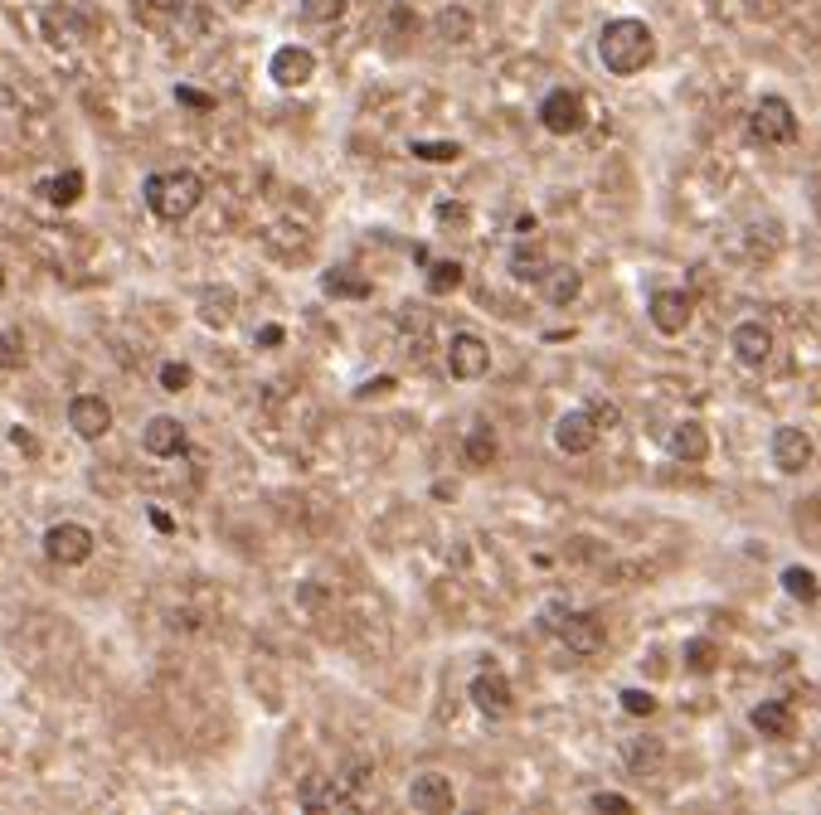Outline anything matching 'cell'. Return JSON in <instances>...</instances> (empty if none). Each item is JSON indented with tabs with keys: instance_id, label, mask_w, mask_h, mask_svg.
<instances>
[{
	"instance_id": "1",
	"label": "cell",
	"mask_w": 821,
	"mask_h": 815,
	"mask_svg": "<svg viewBox=\"0 0 821 815\" xmlns=\"http://www.w3.org/2000/svg\"><path fill=\"white\" fill-rule=\"evenodd\" d=\"M598 59L608 73L632 78V73H642L651 59H657V35H651L642 20H612V25H602V35H598Z\"/></svg>"
},
{
	"instance_id": "2",
	"label": "cell",
	"mask_w": 821,
	"mask_h": 815,
	"mask_svg": "<svg viewBox=\"0 0 821 815\" xmlns=\"http://www.w3.org/2000/svg\"><path fill=\"white\" fill-rule=\"evenodd\" d=\"M147 209L156 218H165V224H181L185 214H195L204 200V185L195 171H156L147 180Z\"/></svg>"
},
{
	"instance_id": "3",
	"label": "cell",
	"mask_w": 821,
	"mask_h": 815,
	"mask_svg": "<svg viewBox=\"0 0 821 815\" xmlns=\"http://www.w3.org/2000/svg\"><path fill=\"white\" fill-rule=\"evenodd\" d=\"M748 136L763 146H787L797 141V117L783 98H763L754 112H748Z\"/></svg>"
},
{
	"instance_id": "4",
	"label": "cell",
	"mask_w": 821,
	"mask_h": 815,
	"mask_svg": "<svg viewBox=\"0 0 821 815\" xmlns=\"http://www.w3.org/2000/svg\"><path fill=\"white\" fill-rule=\"evenodd\" d=\"M539 122H545V131H555V136H579L588 127V102L579 98L574 88H555L545 102H539Z\"/></svg>"
},
{
	"instance_id": "5",
	"label": "cell",
	"mask_w": 821,
	"mask_h": 815,
	"mask_svg": "<svg viewBox=\"0 0 821 815\" xmlns=\"http://www.w3.org/2000/svg\"><path fill=\"white\" fill-rule=\"evenodd\" d=\"M492 369V350H486L482 336H472V330H457L448 340V374L452 379H482V374Z\"/></svg>"
},
{
	"instance_id": "6",
	"label": "cell",
	"mask_w": 821,
	"mask_h": 815,
	"mask_svg": "<svg viewBox=\"0 0 821 815\" xmlns=\"http://www.w3.org/2000/svg\"><path fill=\"white\" fill-rule=\"evenodd\" d=\"M45 553L54 563H64V568H74V563H88L92 559V529L88 525H74V519H64V525H54L45 535Z\"/></svg>"
},
{
	"instance_id": "7",
	"label": "cell",
	"mask_w": 821,
	"mask_h": 815,
	"mask_svg": "<svg viewBox=\"0 0 821 815\" xmlns=\"http://www.w3.org/2000/svg\"><path fill=\"white\" fill-rule=\"evenodd\" d=\"M598 417L588 413V408H574V413H564L555 423V442H559V452H569V456H584V452H594L598 447Z\"/></svg>"
},
{
	"instance_id": "8",
	"label": "cell",
	"mask_w": 821,
	"mask_h": 815,
	"mask_svg": "<svg viewBox=\"0 0 821 815\" xmlns=\"http://www.w3.org/2000/svg\"><path fill=\"white\" fill-rule=\"evenodd\" d=\"M69 427H74L83 442H98V437H108L112 432L108 399H98V393H78V399L69 403Z\"/></svg>"
},
{
	"instance_id": "9",
	"label": "cell",
	"mask_w": 821,
	"mask_h": 815,
	"mask_svg": "<svg viewBox=\"0 0 821 815\" xmlns=\"http://www.w3.org/2000/svg\"><path fill=\"white\" fill-rule=\"evenodd\" d=\"M467 694H472V704L482 709L486 718H506L511 714V704H515V689H511V679H506L501 670H482L472 679V689H467Z\"/></svg>"
},
{
	"instance_id": "10",
	"label": "cell",
	"mask_w": 821,
	"mask_h": 815,
	"mask_svg": "<svg viewBox=\"0 0 821 815\" xmlns=\"http://www.w3.org/2000/svg\"><path fill=\"white\" fill-rule=\"evenodd\" d=\"M773 466L787 476L807 472V466H812V437H807L803 427H778L773 432Z\"/></svg>"
},
{
	"instance_id": "11",
	"label": "cell",
	"mask_w": 821,
	"mask_h": 815,
	"mask_svg": "<svg viewBox=\"0 0 821 815\" xmlns=\"http://www.w3.org/2000/svg\"><path fill=\"white\" fill-rule=\"evenodd\" d=\"M555 631H559V641H564L574 655H598L602 651V622H598L594 612H569Z\"/></svg>"
},
{
	"instance_id": "12",
	"label": "cell",
	"mask_w": 821,
	"mask_h": 815,
	"mask_svg": "<svg viewBox=\"0 0 821 815\" xmlns=\"http://www.w3.org/2000/svg\"><path fill=\"white\" fill-rule=\"evenodd\" d=\"M647 316H651V326H657L661 336H681V330L691 326L695 306H691V297H685V291H657V297H651V306H647Z\"/></svg>"
},
{
	"instance_id": "13",
	"label": "cell",
	"mask_w": 821,
	"mask_h": 815,
	"mask_svg": "<svg viewBox=\"0 0 821 815\" xmlns=\"http://www.w3.org/2000/svg\"><path fill=\"white\" fill-rule=\"evenodd\" d=\"M273 83L277 88H301V83H311V73H316V59H311V49L301 45H283L273 54Z\"/></svg>"
},
{
	"instance_id": "14",
	"label": "cell",
	"mask_w": 821,
	"mask_h": 815,
	"mask_svg": "<svg viewBox=\"0 0 821 815\" xmlns=\"http://www.w3.org/2000/svg\"><path fill=\"white\" fill-rule=\"evenodd\" d=\"M730 350L739 354V364H748V369H758V364L773 354V336H768L763 321H744V326H734L730 336Z\"/></svg>"
},
{
	"instance_id": "15",
	"label": "cell",
	"mask_w": 821,
	"mask_h": 815,
	"mask_svg": "<svg viewBox=\"0 0 821 815\" xmlns=\"http://www.w3.org/2000/svg\"><path fill=\"white\" fill-rule=\"evenodd\" d=\"M141 447H147L151 456H181L185 452V427L181 417H151L147 427H141Z\"/></svg>"
},
{
	"instance_id": "16",
	"label": "cell",
	"mask_w": 821,
	"mask_h": 815,
	"mask_svg": "<svg viewBox=\"0 0 821 815\" xmlns=\"http://www.w3.org/2000/svg\"><path fill=\"white\" fill-rule=\"evenodd\" d=\"M409 801H413V811H423V815H443V811H452V781H448V777H438V772H428V777H413Z\"/></svg>"
},
{
	"instance_id": "17",
	"label": "cell",
	"mask_w": 821,
	"mask_h": 815,
	"mask_svg": "<svg viewBox=\"0 0 821 815\" xmlns=\"http://www.w3.org/2000/svg\"><path fill=\"white\" fill-rule=\"evenodd\" d=\"M748 724H754L763 738H793L797 718H793V704H783V699H768V704H758L754 714H748Z\"/></svg>"
},
{
	"instance_id": "18",
	"label": "cell",
	"mask_w": 821,
	"mask_h": 815,
	"mask_svg": "<svg viewBox=\"0 0 821 815\" xmlns=\"http://www.w3.org/2000/svg\"><path fill=\"white\" fill-rule=\"evenodd\" d=\"M667 447H671L675 462H705V456H710V437H705L700 423H675Z\"/></svg>"
},
{
	"instance_id": "19",
	"label": "cell",
	"mask_w": 821,
	"mask_h": 815,
	"mask_svg": "<svg viewBox=\"0 0 821 815\" xmlns=\"http://www.w3.org/2000/svg\"><path fill=\"white\" fill-rule=\"evenodd\" d=\"M539 281H545V297L555 301V306H569V301L584 291V272L579 267H549Z\"/></svg>"
},
{
	"instance_id": "20",
	"label": "cell",
	"mask_w": 821,
	"mask_h": 815,
	"mask_svg": "<svg viewBox=\"0 0 821 815\" xmlns=\"http://www.w3.org/2000/svg\"><path fill=\"white\" fill-rule=\"evenodd\" d=\"M83 171H64V175H54V180H45L39 185V195H45L49 204H59V209H69V204H78L83 200Z\"/></svg>"
},
{
	"instance_id": "21",
	"label": "cell",
	"mask_w": 821,
	"mask_h": 815,
	"mask_svg": "<svg viewBox=\"0 0 821 815\" xmlns=\"http://www.w3.org/2000/svg\"><path fill=\"white\" fill-rule=\"evenodd\" d=\"M234 306H238V297L228 287H210L200 297V316H204V326H228L234 321Z\"/></svg>"
},
{
	"instance_id": "22",
	"label": "cell",
	"mask_w": 821,
	"mask_h": 815,
	"mask_svg": "<svg viewBox=\"0 0 821 815\" xmlns=\"http://www.w3.org/2000/svg\"><path fill=\"white\" fill-rule=\"evenodd\" d=\"M472 29H476V20H472V10H467V5L438 10V35L448 39V45H467V39H472Z\"/></svg>"
},
{
	"instance_id": "23",
	"label": "cell",
	"mask_w": 821,
	"mask_h": 815,
	"mask_svg": "<svg viewBox=\"0 0 821 815\" xmlns=\"http://www.w3.org/2000/svg\"><path fill=\"white\" fill-rule=\"evenodd\" d=\"M301 806H307V811H336V806H350V791L346 787H340V781H336V787H326V781H307V791H301Z\"/></svg>"
},
{
	"instance_id": "24",
	"label": "cell",
	"mask_w": 821,
	"mask_h": 815,
	"mask_svg": "<svg viewBox=\"0 0 821 815\" xmlns=\"http://www.w3.org/2000/svg\"><path fill=\"white\" fill-rule=\"evenodd\" d=\"M511 272H515V277H521V281H539V277H545V272H549L545 248H539V243H525V238H521V248H515V253H511Z\"/></svg>"
},
{
	"instance_id": "25",
	"label": "cell",
	"mask_w": 821,
	"mask_h": 815,
	"mask_svg": "<svg viewBox=\"0 0 821 815\" xmlns=\"http://www.w3.org/2000/svg\"><path fill=\"white\" fill-rule=\"evenodd\" d=\"M321 287H326V297H370V277H356V272L350 267H340V272H326V277H321Z\"/></svg>"
},
{
	"instance_id": "26",
	"label": "cell",
	"mask_w": 821,
	"mask_h": 815,
	"mask_svg": "<svg viewBox=\"0 0 821 815\" xmlns=\"http://www.w3.org/2000/svg\"><path fill=\"white\" fill-rule=\"evenodd\" d=\"M462 456H467V466H492L496 462V432L492 427H472L467 442H462Z\"/></svg>"
},
{
	"instance_id": "27",
	"label": "cell",
	"mask_w": 821,
	"mask_h": 815,
	"mask_svg": "<svg viewBox=\"0 0 821 815\" xmlns=\"http://www.w3.org/2000/svg\"><path fill=\"white\" fill-rule=\"evenodd\" d=\"M681 661H685V670L691 675H710L714 665H720V645L714 641H685Z\"/></svg>"
},
{
	"instance_id": "28",
	"label": "cell",
	"mask_w": 821,
	"mask_h": 815,
	"mask_svg": "<svg viewBox=\"0 0 821 815\" xmlns=\"http://www.w3.org/2000/svg\"><path fill=\"white\" fill-rule=\"evenodd\" d=\"M462 277H467V272H462V263H452V258H448V263H433L428 267V291H433V297H448V291L462 287Z\"/></svg>"
},
{
	"instance_id": "29",
	"label": "cell",
	"mask_w": 821,
	"mask_h": 815,
	"mask_svg": "<svg viewBox=\"0 0 821 815\" xmlns=\"http://www.w3.org/2000/svg\"><path fill=\"white\" fill-rule=\"evenodd\" d=\"M25 336L20 330H0V374H15V369H25Z\"/></svg>"
},
{
	"instance_id": "30",
	"label": "cell",
	"mask_w": 821,
	"mask_h": 815,
	"mask_svg": "<svg viewBox=\"0 0 821 815\" xmlns=\"http://www.w3.org/2000/svg\"><path fill=\"white\" fill-rule=\"evenodd\" d=\"M783 588H787V598H797V602H817V598H821L817 578H812L807 568H787V573H783Z\"/></svg>"
},
{
	"instance_id": "31",
	"label": "cell",
	"mask_w": 821,
	"mask_h": 815,
	"mask_svg": "<svg viewBox=\"0 0 821 815\" xmlns=\"http://www.w3.org/2000/svg\"><path fill=\"white\" fill-rule=\"evenodd\" d=\"M413 155H419V161H433V165H452L457 155H462V146L457 141H413Z\"/></svg>"
},
{
	"instance_id": "32",
	"label": "cell",
	"mask_w": 821,
	"mask_h": 815,
	"mask_svg": "<svg viewBox=\"0 0 821 815\" xmlns=\"http://www.w3.org/2000/svg\"><path fill=\"white\" fill-rule=\"evenodd\" d=\"M301 15H307L311 25H331V20L346 15V0H301Z\"/></svg>"
},
{
	"instance_id": "33",
	"label": "cell",
	"mask_w": 821,
	"mask_h": 815,
	"mask_svg": "<svg viewBox=\"0 0 821 815\" xmlns=\"http://www.w3.org/2000/svg\"><path fill=\"white\" fill-rule=\"evenodd\" d=\"M190 379H195L190 364H181V360H165V364H161V389H165V393L190 389Z\"/></svg>"
},
{
	"instance_id": "34",
	"label": "cell",
	"mask_w": 821,
	"mask_h": 815,
	"mask_svg": "<svg viewBox=\"0 0 821 815\" xmlns=\"http://www.w3.org/2000/svg\"><path fill=\"white\" fill-rule=\"evenodd\" d=\"M618 699H622V709H627L632 718H651V714H657V699H651L647 689H622Z\"/></svg>"
},
{
	"instance_id": "35",
	"label": "cell",
	"mask_w": 821,
	"mask_h": 815,
	"mask_svg": "<svg viewBox=\"0 0 821 815\" xmlns=\"http://www.w3.org/2000/svg\"><path fill=\"white\" fill-rule=\"evenodd\" d=\"M627 762H632V767H651V762H661V743H647V748H642V743H627Z\"/></svg>"
},
{
	"instance_id": "36",
	"label": "cell",
	"mask_w": 821,
	"mask_h": 815,
	"mask_svg": "<svg viewBox=\"0 0 821 815\" xmlns=\"http://www.w3.org/2000/svg\"><path fill=\"white\" fill-rule=\"evenodd\" d=\"M175 98H181L185 108H195V112H210L214 108V98H210V92H200V88H175Z\"/></svg>"
},
{
	"instance_id": "37",
	"label": "cell",
	"mask_w": 821,
	"mask_h": 815,
	"mask_svg": "<svg viewBox=\"0 0 821 815\" xmlns=\"http://www.w3.org/2000/svg\"><path fill=\"white\" fill-rule=\"evenodd\" d=\"M594 811H618V815H627L632 801L618 797V791H598V797H594Z\"/></svg>"
},
{
	"instance_id": "38",
	"label": "cell",
	"mask_w": 821,
	"mask_h": 815,
	"mask_svg": "<svg viewBox=\"0 0 821 815\" xmlns=\"http://www.w3.org/2000/svg\"><path fill=\"white\" fill-rule=\"evenodd\" d=\"M467 204H438V224H452V228H467Z\"/></svg>"
},
{
	"instance_id": "39",
	"label": "cell",
	"mask_w": 821,
	"mask_h": 815,
	"mask_svg": "<svg viewBox=\"0 0 821 815\" xmlns=\"http://www.w3.org/2000/svg\"><path fill=\"white\" fill-rule=\"evenodd\" d=\"M394 389V379L384 374V379H370V384H360V399H374V393H389Z\"/></svg>"
},
{
	"instance_id": "40",
	"label": "cell",
	"mask_w": 821,
	"mask_h": 815,
	"mask_svg": "<svg viewBox=\"0 0 821 815\" xmlns=\"http://www.w3.org/2000/svg\"><path fill=\"white\" fill-rule=\"evenodd\" d=\"M588 413L598 417V427H612V423H618V408H612V403H594Z\"/></svg>"
},
{
	"instance_id": "41",
	"label": "cell",
	"mask_w": 821,
	"mask_h": 815,
	"mask_svg": "<svg viewBox=\"0 0 821 815\" xmlns=\"http://www.w3.org/2000/svg\"><path fill=\"white\" fill-rule=\"evenodd\" d=\"M137 5L156 10V15H171V10H185V0H137Z\"/></svg>"
},
{
	"instance_id": "42",
	"label": "cell",
	"mask_w": 821,
	"mask_h": 815,
	"mask_svg": "<svg viewBox=\"0 0 821 815\" xmlns=\"http://www.w3.org/2000/svg\"><path fill=\"white\" fill-rule=\"evenodd\" d=\"M258 344H283V326H263L258 330Z\"/></svg>"
},
{
	"instance_id": "43",
	"label": "cell",
	"mask_w": 821,
	"mask_h": 815,
	"mask_svg": "<svg viewBox=\"0 0 821 815\" xmlns=\"http://www.w3.org/2000/svg\"><path fill=\"white\" fill-rule=\"evenodd\" d=\"M10 437H15V447H25V452H35V437H29V432H20V427H15V432H10Z\"/></svg>"
},
{
	"instance_id": "44",
	"label": "cell",
	"mask_w": 821,
	"mask_h": 815,
	"mask_svg": "<svg viewBox=\"0 0 821 815\" xmlns=\"http://www.w3.org/2000/svg\"><path fill=\"white\" fill-rule=\"evenodd\" d=\"M0 297H5V267H0Z\"/></svg>"
}]
</instances>
